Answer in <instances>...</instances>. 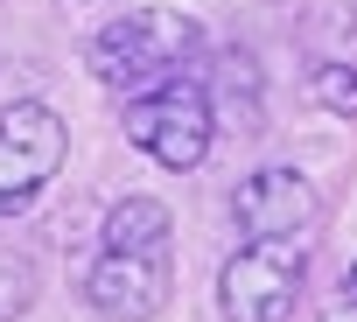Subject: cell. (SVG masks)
I'll list each match as a JSON object with an SVG mask.
<instances>
[{
	"instance_id": "1",
	"label": "cell",
	"mask_w": 357,
	"mask_h": 322,
	"mask_svg": "<svg viewBox=\"0 0 357 322\" xmlns=\"http://www.w3.org/2000/svg\"><path fill=\"white\" fill-rule=\"evenodd\" d=\"M197 49V22L175 15V8H140V15H119L91 36L84 63L105 91L119 98H147L161 84H175V70H183V56Z\"/></svg>"
},
{
	"instance_id": "2",
	"label": "cell",
	"mask_w": 357,
	"mask_h": 322,
	"mask_svg": "<svg viewBox=\"0 0 357 322\" xmlns=\"http://www.w3.org/2000/svg\"><path fill=\"white\" fill-rule=\"evenodd\" d=\"M119 126H126V140H133L147 161H161V169L183 176V169H204V154H211V140H218V105H211L204 84L175 77V84H161V91H147V98H126Z\"/></svg>"
},
{
	"instance_id": "3",
	"label": "cell",
	"mask_w": 357,
	"mask_h": 322,
	"mask_svg": "<svg viewBox=\"0 0 357 322\" xmlns=\"http://www.w3.org/2000/svg\"><path fill=\"white\" fill-rule=\"evenodd\" d=\"M70 154V126L43 98H15L0 112V210H29Z\"/></svg>"
},
{
	"instance_id": "4",
	"label": "cell",
	"mask_w": 357,
	"mask_h": 322,
	"mask_svg": "<svg viewBox=\"0 0 357 322\" xmlns=\"http://www.w3.org/2000/svg\"><path fill=\"white\" fill-rule=\"evenodd\" d=\"M301 280H308L301 245H238L218 266V315L225 322H287Z\"/></svg>"
},
{
	"instance_id": "5",
	"label": "cell",
	"mask_w": 357,
	"mask_h": 322,
	"mask_svg": "<svg viewBox=\"0 0 357 322\" xmlns=\"http://www.w3.org/2000/svg\"><path fill=\"white\" fill-rule=\"evenodd\" d=\"M231 217L252 245H294L315 224V190L301 169H259L231 190Z\"/></svg>"
},
{
	"instance_id": "6",
	"label": "cell",
	"mask_w": 357,
	"mask_h": 322,
	"mask_svg": "<svg viewBox=\"0 0 357 322\" xmlns=\"http://www.w3.org/2000/svg\"><path fill=\"white\" fill-rule=\"evenodd\" d=\"M84 301L112 322H147L168 301V252H98Z\"/></svg>"
},
{
	"instance_id": "7",
	"label": "cell",
	"mask_w": 357,
	"mask_h": 322,
	"mask_svg": "<svg viewBox=\"0 0 357 322\" xmlns=\"http://www.w3.org/2000/svg\"><path fill=\"white\" fill-rule=\"evenodd\" d=\"M105 252H168V210L154 197H119L105 210Z\"/></svg>"
},
{
	"instance_id": "8",
	"label": "cell",
	"mask_w": 357,
	"mask_h": 322,
	"mask_svg": "<svg viewBox=\"0 0 357 322\" xmlns=\"http://www.w3.org/2000/svg\"><path fill=\"white\" fill-rule=\"evenodd\" d=\"M308 98L329 112V119H357V63H315V77H308Z\"/></svg>"
},
{
	"instance_id": "9",
	"label": "cell",
	"mask_w": 357,
	"mask_h": 322,
	"mask_svg": "<svg viewBox=\"0 0 357 322\" xmlns=\"http://www.w3.org/2000/svg\"><path fill=\"white\" fill-rule=\"evenodd\" d=\"M218 98H225V112H238V98L259 112V70H252L245 49H225L218 56Z\"/></svg>"
},
{
	"instance_id": "10",
	"label": "cell",
	"mask_w": 357,
	"mask_h": 322,
	"mask_svg": "<svg viewBox=\"0 0 357 322\" xmlns=\"http://www.w3.org/2000/svg\"><path fill=\"white\" fill-rule=\"evenodd\" d=\"M322 322H357V294H350V287H336V294L322 301Z\"/></svg>"
},
{
	"instance_id": "11",
	"label": "cell",
	"mask_w": 357,
	"mask_h": 322,
	"mask_svg": "<svg viewBox=\"0 0 357 322\" xmlns=\"http://www.w3.org/2000/svg\"><path fill=\"white\" fill-rule=\"evenodd\" d=\"M343 287H350V294H357V259H350V273H343Z\"/></svg>"
}]
</instances>
